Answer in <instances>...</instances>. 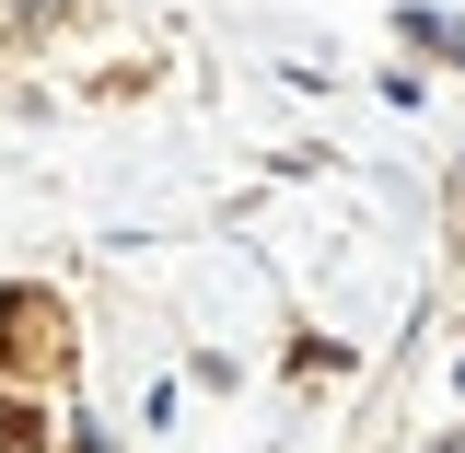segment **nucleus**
Listing matches in <instances>:
<instances>
[{
  "mask_svg": "<svg viewBox=\"0 0 465 453\" xmlns=\"http://www.w3.org/2000/svg\"><path fill=\"white\" fill-rule=\"evenodd\" d=\"M396 47H419V58H465V24L442 12V0H407V12H396Z\"/></svg>",
  "mask_w": 465,
  "mask_h": 453,
  "instance_id": "nucleus-1",
  "label": "nucleus"
},
{
  "mask_svg": "<svg viewBox=\"0 0 465 453\" xmlns=\"http://www.w3.org/2000/svg\"><path fill=\"white\" fill-rule=\"evenodd\" d=\"M35 442H47V407L24 384H0V453H35Z\"/></svg>",
  "mask_w": 465,
  "mask_h": 453,
  "instance_id": "nucleus-2",
  "label": "nucleus"
},
{
  "mask_svg": "<svg viewBox=\"0 0 465 453\" xmlns=\"http://www.w3.org/2000/svg\"><path fill=\"white\" fill-rule=\"evenodd\" d=\"M58 442H70V453H116V442H105V419H94V407H70V419H58Z\"/></svg>",
  "mask_w": 465,
  "mask_h": 453,
  "instance_id": "nucleus-3",
  "label": "nucleus"
},
{
  "mask_svg": "<svg viewBox=\"0 0 465 453\" xmlns=\"http://www.w3.org/2000/svg\"><path fill=\"white\" fill-rule=\"evenodd\" d=\"M454 396H465V360H454Z\"/></svg>",
  "mask_w": 465,
  "mask_h": 453,
  "instance_id": "nucleus-4",
  "label": "nucleus"
},
{
  "mask_svg": "<svg viewBox=\"0 0 465 453\" xmlns=\"http://www.w3.org/2000/svg\"><path fill=\"white\" fill-rule=\"evenodd\" d=\"M35 453H47V442H35Z\"/></svg>",
  "mask_w": 465,
  "mask_h": 453,
  "instance_id": "nucleus-5",
  "label": "nucleus"
}]
</instances>
